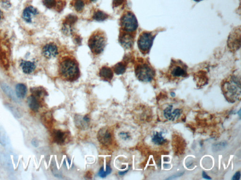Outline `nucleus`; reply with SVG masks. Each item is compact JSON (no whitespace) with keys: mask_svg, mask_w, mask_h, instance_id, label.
<instances>
[{"mask_svg":"<svg viewBox=\"0 0 241 180\" xmlns=\"http://www.w3.org/2000/svg\"><path fill=\"white\" fill-rule=\"evenodd\" d=\"M44 5L48 9H52L56 7L58 5L57 0H43Z\"/></svg>","mask_w":241,"mask_h":180,"instance_id":"nucleus-27","label":"nucleus"},{"mask_svg":"<svg viewBox=\"0 0 241 180\" xmlns=\"http://www.w3.org/2000/svg\"><path fill=\"white\" fill-rule=\"evenodd\" d=\"M38 11L32 6L27 7L24 10L22 13V18L24 21L28 23H31L35 17L38 14Z\"/></svg>","mask_w":241,"mask_h":180,"instance_id":"nucleus-11","label":"nucleus"},{"mask_svg":"<svg viewBox=\"0 0 241 180\" xmlns=\"http://www.w3.org/2000/svg\"><path fill=\"white\" fill-rule=\"evenodd\" d=\"M135 75L139 81L149 82L154 79L155 71L150 63L147 60L139 58L135 66Z\"/></svg>","mask_w":241,"mask_h":180,"instance_id":"nucleus-3","label":"nucleus"},{"mask_svg":"<svg viewBox=\"0 0 241 180\" xmlns=\"http://www.w3.org/2000/svg\"><path fill=\"white\" fill-rule=\"evenodd\" d=\"M134 34L123 32L120 33L119 40L120 44L123 48H129L133 46L134 43Z\"/></svg>","mask_w":241,"mask_h":180,"instance_id":"nucleus-9","label":"nucleus"},{"mask_svg":"<svg viewBox=\"0 0 241 180\" xmlns=\"http://www.w3.org/2000/svg\"><path fill=\"white\" fill-rule=\"evenodd\" d=\"M2 15H3V14H2V11L0 10V21L1 20L2 18Z\"/></svg>","mask_w":241,"mask_h":180,"instance_id":"nucleus-34","label":"nucleus"},{"mask_svg":"<svg viewBox=\"0 0 241 180\" xmlns=\"http://www.w3.org/2000/svg\"><path fill=\"white\" fill-rule=\"evenodd\" d=\"M68 135L67 132L61 130H54L52 133V138L55 143L62 145L65 144Z\"/></svg>","mask_w":241,"mask_h":180,"instance_id":"nucleus-13","label":"nucleus"},{"mask_svg":"<svg viewBox=\"0 0 241 180\" xmlns=\"http://www.w3.org/2000/svg\"><path fill=\"white\" fill-rule=\"evenodd\" d=\"M222 90L226 98L230 101H235L240 99L241 95L240 78L232 75L222 83Z\"/></svg>","mask_w":241,"mask_h":180,"instance_id":"nucleus-2","label":"nucleus"},{"mask_svg":"<svg viewBox=\"0 0 241 180\" xmlns=\"http://www.w3.org/2000/svg\"><path fill=\"white\" fill-rule=\"evenodd\" d=\"M120 25L123 32L135 34L138 27L137 18L131 11H127L122 17Z\"/></svg>","mask_w":241,"mask_h":180,"instance_id":"nucleus-7","label":"nucleus"},{"mask_svg":"<svg viewBox=\"0 0 241 180\" xmlns=\"http://www.w3.org/2000/svg\"><path fill=\"white\" fill-rule=\"evenodd\" d=\"M152 142L156 145H161L164 144L167 140L163 137L162 132H156L152 137Z\"/></svg>","mask_w":241,"mask_h":180,"instance_id":"nucleus-17","label":"nucleus"},{"mask_svg":"<svg viewBox=\"0 0 241 180\" xmlns=\"http://www.w3.org/2000/svg\"><path fill=\"white\" fill-rule=\"evenodd\" d=\"M1 88L6 95L8 96L11 99L15 101H18L17 97L16 96L13 90L10 87V86L6 83H3L1 84Z\"/></svg>","mask_w":241,"mask_h":180,"instance_id":"nucleus-18","label":"nucleus"},{"mask_svg":"<svg viewBox=\"0 0 241 180\" xmlns=\"http://www.w3.org/2000/svg\"><path fill=\"white\" fill-rule=\"evenodd\" d=\"M59 70L62 77L68 81H74L80 76L78 64L72 57H63L60 61Z\"/></svg>","mask_w":241,"mask_h":180,"instance_id":"nucleus-1","label":"nucleus"},{"mask_svg":"<svg viewBox=\"0 0 241 180\" xmlns=\"http://www.w3.org/2000/svg\"><path fill=\"white\" fill-rule=\"evenodd\" d=\"M108 17L109 16L106 13H105L104 12L98 10L95 12L93 15V18L98 21H103L107 19Z\"/></svg>","mask_w":241,"mask_h":180,"instance_id":"nucleus-22","label":"nucleus"},{"mask_svg":"<svg viewBox=\"0 0 241 180\" xmlns=\"http://www.w3.org/2000/svg\"><path fill=\"white\" fill-rule=\"evenodd\" d=\"M31 143H32V145L34 146V147H37V146H38V142L35 139H33L32 142H31Z\"/></svg>","mask_w":241,"mask_h":180,"instance_id":"nucleus-31","label":"nucleus"},{"mask_svg":"<svg viewBox=\"0 0 241 180\" xmlns=\"http://www.w3.org/2000/svg\"><path fill=\"white\" fill-rule=\"evenodd\" d=\"M128 171V170L125 171L119 172V173H118V174H119V175H123L126 174V173H127Z\"/></svg>","mask_w":241,"mask_h":180,"instance_id":"nucleus-33","label":"nucleus"},{"mask_svg":"<svg viewBox=\"0 0 241 180\" xmlns=\"http://www.w3.org/2000/svg\"><path fill=\"white\" fill-rule=\"evenodd\" d=\"M90 2H95L97 1V0H90Z\"/></svg>","mask_w":241,"mask_h":180,"instance_id":"nucleus-36","label":"nucleus"},{"mask_svg":"<svg viewBox=\"0 0 241 180\" xmlns=\"http://www.w3.org/2000/svg\"><path fill=\"white\" fill-rule=\"evenodd\" d=\"M31 91L33 95L36 98L42 97L46 95L47 94L45 90L41 87H33L31 89Z\"/></svg>","mask_w":241,"mask_h":180,"instance_id":"nucleus-21","label":"nucleus"},{"mask_svg":"<svg viewBox=\"0 0 241 180\" xmlns=\"http://www.w3.org/2000/svg\"><path fill=\"white\" fill-rule=\"evenodd\" d=\"M119 137L121 138L122 139V140H129L131 138V137L130 134L125 132H121L119 134Z\"/></svg>","mask_w":241,"mask_h":180,"instance_id":"nucleus-28","label":"nucleus"},{"mask_svg":"<svg viewBox=\"0 0 241 180\" xmlns=\"http://www.w3.org/2000/svg\"><path fill=\"white\" fill-rule=\"evenodd\" d=\"M106 37L104 32L97 31L91 34L88 40V46L94 54H100L106 46Z\"/></svg>","mask_w":241,"mask_h":180,"instance_id":"nucleus-4","label":"nucleus"},{"mask_svg":"<svg viewBox=\"0 0 241 180\" xmlns=\"http://www.w3.org/2000/svg\"><path fill=\"white\" fill-rule=\"evenodd\" d=\"M77 20V17L75 15H69L66 17L64 22V25L71 27L73 24L76 23Z\"/></svg>","mask_w":241,"mask_h":180,"instance_id":"nucleus-24","label":"nucleus"},{"mask_svg":"<svg viewBox=\"0 0 241 180\" xmlns=\"http://www.w3.org/2000/svg\"><path fill=\"white\" fill-rule=\"evenodd\" d=\"M15 91L17 97L18 98L23 99L27 95V86L23 84H18L16 85Z\"/></svg>","mask_w":241,"mask_h":180,"instance_id":"nucleus-19","label":"nucleus"},{"mask_svg":"<svg viewBox=\"0 0 241 180\" xmlns=\"http://www.w3.org/2000/svg\"><path fill=\"white\" fill-rule=\"evenodd\" d=\"M74 123L78 128L81 129H86L89 127L90 118L87 114L84 116L76 115L74 116Z\"/></svg>","mask_w":241,"mask_h":180,"instance_id":"nucleus-12","label":"nucleus"},{"mask_svg":"<svg viewBox=\"0 0 241 180\" xmlns=\"http://www.w3.org/2000/svg\"><path fill=\"white\" fill-rule=\"evenodd\" d=\"M188 67L180 60L173 59L171 61L168 69V74L173 79L185 78L188 76Z\"/></svg>","mask_w":241,"mask_h":180,"instance_id":"nucleus-6","label":"nucleus"},{"mask_svg":"<svg viewBox=\"0 0 241 180\" xmlns=\"http://www.w3.org/2000/svg\"><path fill=\"white\" fill-rule=\"evenodd\" d=\"M28 103L29 107L33 111L37 112L38 111L40 105L36 97L33 95L30 96L28 98Z\"/></svg>","mask_w":241,"mask_h":180,"instance_id":"nucleus-16","label":"nucleus"},{"mask_svg":"<svg viewBox=\"0 0 241 180\" xmlns=\"http://www.w3.org/2000/svg\"><path fill=\"white\" fill-rule=\"evenodd\" d=\"M43 54L47 58H53L56 57L59 54L58 48L56 45L53 43L47 44L43 48Z\"/></svg>","mask_w":241,"mask_h":180,"instance_id":"nucleus-10","label":"nucleus"},{"mask_svg":"<svg viewBox=\"0 0 241 180\" xmlns=\"http://www.w3.org/2000/svg\"><path fill=\"white\" fill-rule=\"evenodd\" d=\"M172 108H173L172 105H169L164 110V116L169 121H175L172 112Z\"/></svg>","mask_w":241,"mask_h":180,"instance_id":"nucleus-23","label":"nucleus"},{"mask_svg":"<svg viewBox=\"0 0 241 180\" xmlns=\"http://www.w3.org/2000/svg\"><path fill=\"white\" fill-rule=\"evenodd\" d=\"M194 1L197 2H199L201 1H203V0H194Z\"/></svg>","mask_w":241,"mask_h":180,"instance_id":"nucleus-35","label":"nucleus"},{"mask_svg":"<svg viewBox=\"0 0 241 180\" xmlns=\"http://www.w3.org/2000/svg\"><path fill=\"white\" fill-rule=\"evenodd\" d=\"M20 67H21L23 72L27 74H30L33 73L36 68L35 64L30 61H23L20 64Z\"/></svg>","mask_w":241,"mask_h":180,"instance_id":"nucleus-15","label":"nucleus"},{"mask_svg":"<svg viewBox=\"0 0 241 180\" xmlns=\"http://www.w3.org/2000/svg\"><path fill=\"white\" fill-rule=\"evenodd\" d=\"M157 33V31H144L140 33L138 39V46L142 54H147L149 53Z\"/></svg>","mask_w":241,"mask_h":180,"instance_id":"nucleus-5","label":"nucleus"},{"mask_svg":"<svg viewBox=\"0 0 241 180\" xmlns=\"http://www.w3.org/2000/svg\"><path fill=\"white\" fill-rule=\"evenodd\" d=\"M126 70V65L122 62L117 63L113 67L114 72L118 75L124 74Z\"/></svg>","mask_w":241,"mask_h":180,"instance_id":"nucleus-20","label":"nucleus"},{"mask_svg":"<svg viewBox=\"0 0 241 180\" xmlns=\"http://www.w3.org/2000/svg\"><path fill=\"white\" fill-rule=\"evenodd\" d=\"M112 172V169L111 168L110 166L107 165L106 167V169H104V167H101V169L99 170L98 175H99V177L101 178H105L106 177V176L109 175Z\"/></svg>","mask_w":241,"mask_h":180,"instance_id":"nucleus-26","label":"nucleus"},{"mask_svg":"<svg viewBox=\"0 0 241 180\" xmlns=\"http://www.w3.org/2000/svg\"><path fill=\"white\" fill-rule=\"evenodd\" d=\"M203 177L204 179H207V180H210V179H211V178L204 171L203 172Z\"/></svg>","mask_w":241,"mask_h":180,"instance_id":"nucleus-32","label":"nucleus"},{"mask_svg":"<svg viewBox=\"0 0 241 180\" xmlns=\"http://www.w3.org/2000/svg\"><path fill=\"white\" fill-rule=\"evenodd\" d=\"M125 0H113V6L114 7H117L123 4Z\"/></svg>","mask_w":241,"mask_h":180,"instance_id":"nucleus-29","label":"nucleus"},{"mask_svg":"<svg viewBox=\"0 0 241 180\" xmlns=\"http://www.w3.org/2000/svg\"><path fill=\"white\" fill-rule=\"evenodd\" d=\"M99 76L103 80L110 82L113 79L114 73L110 67L103 66L99 70Z\"/></svg>","mask_w":241,"mask_h":180,"instance_id":"nucleus-14","label":"nucleus"},{"mask_svg":"<svg viewBox=\"0 0 241 180\" xmlns=\"http://www.w3.org/2000/svg\"><path fill=\"white\" fill-rule=\"evenodd\" d=\"M97 138L101 144L105 146L110 145L113 141V136L109 129L107 128H102L99 130Z\"/></svg>","mask_w":241,"mask_h":180,"instance_id":"nucleus-8","label":"nucleus"},{"mask_svg":"<svg viewBox=\"0 0 241 180\" xmlns=\"http://www.w3.org/2000/svg\"><path fill=\"white\" fill-rule=\"evenodd\" d=\"M241 177V173L240 171L237 172L233 176L232 180H239Z\"/></svg>","mask_w":241,"mask_h":180,"instance_id":"nucleus-30","label":"nucleus"},{"mask_svg":"<svg viewBox=\"0 0 241 180\" xmlns=\"http://www.w3.org/2000/svg\"><path fill=\"white\" fill-rule=\"evenodd\" d=\"M84 2L83 0H76L73 4L74 9L78 12H81L84 7Z\"/></svg>","mask_w":241,"mask_h":180,"instance_id":"nucleus-25","label":"nucleus"}]
</instances>
